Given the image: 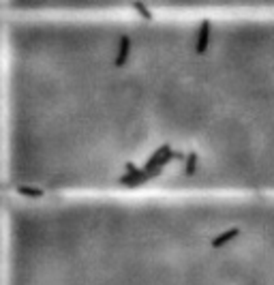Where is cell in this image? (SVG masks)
I'll use <instances>...</instances> for the list:
<instances>
[{
	"mask_svg": "<svg viewBox=\"0 0 274 285\" xmlns=\"http://www.w3.org/2000/svg\"><path fill=\"white\" fill-rule=\"evenodd\" d=\"M172 159H184L180 152H174L172 150V144H163L159 150H154L152 154L148 157V161H146V165H143V172L150 176V180L152 178H156L159 174L165 170V165L169 163Z\"/></svg>",
	"mask_w": 274,
	"mask_h": 285,
	"instance_id": "obj_1",
	"label": "cell"
},
{
	"mask_svg": "<svg viewBox=\"0 0 274 285\" xmlns=\"http://www.w3.org/2000/svg\"><path fill=\"white\" fill-rule=\"evenodd\" d=\"M118 183L122 187H129V189H135V187H141V185L150 183V176L143 172V167H137L135 163H131V161H127V163H125V174L118 178Z\"/></svg>",
	"mask_w": 274,
	"mask_h": 285,
	"instance_id": "obj_2",
	"label": "cell"
},
{
	"mask_svg": "<svg viewBox=\"0 0 274 285\" xmlns=\"http://www.w3.org/2000/svg\"><path fill=\"white\" fill-rule=\"evenodd\" d=\"M210 30H212L210 22H201L199 24L197 41H195V54H197V56H204L208 51V48H210Z\"/></svg>",
	"mask_w": 274,
	"mask_h": 285,
	"instance_id": "obj_3",
	"label": "cell"
},
{
	"mask_svg": "<svg viewBox=\"0 0 274 285\" xmlns=\"http://www.w3.org/2000/svg\"><path fill=\"white\" fill-rule=\"evenodd\" d=\"M131 48H133L131 37L122 35L120 41H118V51H116V58H114V64H116V67H125V64L129 62V56H131Z\"/></svg>",
	"mask_w": 274,
	"mask_h": 285,
	"instance_id": "obj_4",
	"label": "cell"
},
{
	"mask_svg": "<svg viewBox=\"0 0 274 285\" xmlns=\"http://www.w3.org/2000/svg\"><path fill=\"white\" fill-rule=\"evenodd\" d=\"M238 236H240V230H238V228L223 230L219 236H214V238H212L210 247H212V249H223V247H227V244H229L231 240H236Z\"/></svg>",
	"mask_w": 274,
	"mask_h": 285,
	"instance_id": "obj_5",
	"label": "cell"
},
{
	"mask_svg": "<svg viewBox=\"0 0 274 285\" xmlns=\"http://www.w3.org/2000/svg\"><path fill=\"white\" fill-rule=\"evenodd\" d=\"M17 193H19V195H24V197H30V199H41L45 195L43 189H39V187H28V185L17 187Z\"/></svg>",
	"mask_w": 274,
	"mask_h": 285,
	"instance_id": "obj_6",
	"label": "cell"
},
{
	"mask_svg": "<svg viewBox=\"0 0 274 285\" xmlns=\"http://www.w3.org/2000/svg\"><path fill=\"white\" fill-rule=\"evenodd\" d=\"M197 161H199V154L197 152H188L186 157H184V174L186 176H193L195 170H197Z\"/></svg>",
	"mask_w": 274,
	"mask_h": 285,
	"instance_id": "obj_7",
	"label": "cell"
},
{
	"mask_svg": "<svg viewBox=\"0 0 274 285\" xmlns=\"http://www.w3.org/2000/svg\"><path fill=\"white\" fill-rule=\"evenodd\" d=\"M133 11L137 13V15H141L143 19H146V22H150V19H152V11H150L143 2H133Z\"/></svg>",
	"mask_w": 274,
	"mask_h": 285,
	"instance_id": "obj_8",
	"label": "cell"
}]
</instances>
